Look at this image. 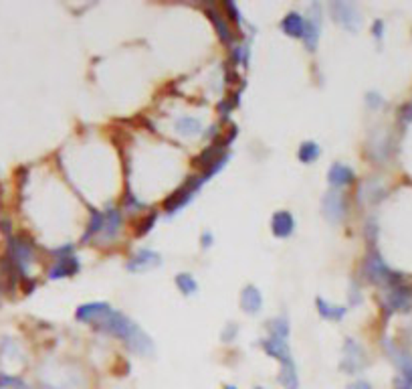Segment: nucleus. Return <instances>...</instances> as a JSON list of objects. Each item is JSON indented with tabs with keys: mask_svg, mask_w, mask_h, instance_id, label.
<instances>
[{
	"mask_svg": "<svg viewBox=\"0 0 412 389\" xmlns=\"http://www.w3.org/2000/svg\"><path fill=\"white\" fill-rule=\"evenodd\" d=\"M94 327L97 331L117 337L119 341H124L128 345V349L135 351L140 355H148L154 351V343H152L150 337L142 331L131 318H128L122 312L113 311V309H110L97 323H94Z\"/></svg>",
	"mask_w": 412,
	"mask_h": 389,
	"instance_id": "1",
	"label": "nucleus"
},
{
	"mask_svg": "<svg viewBox=\"0 0 412 389\" xmlns=\"http://www.w3.org/2000/svg\"><path fill=\"white\" fill-rule=\"evenodd\" d=\"M208 178H210V176L206 175V173H200V175H196V176H190L184 185H180V187H178V189H176V191L166 199L164 209H166L170 215L178 213V211L186 205L188 201H192V199H194L196 191L205 185Z\"/></svg>",
	"mask_w": 412,
	"mask_h": 389,
	"instance_id": "2",
	"label": "nucleus"
},
{
	"mask_svg": "<svg viewBox=\"0 0 412 389\" xmlns=\"http://www.w3.org/2000/svg\"><path fill=\"white\" fill-rule=\"evenodd\" d=\"M364 270H366V278L374 284H388V286H394L398 282H402V278L398 274H394L386 264L384 260L380 257L378 252H370L366 255V262H364Z\"/></svg>",
	"mask_w": 412,
	"mask_h": 389,
	"instance_id": "3",
	"label": "nucleus"
},
{
	"mask_svg": "<svg viewBox=\"0 0 412 389\" xmlns=\"http://www.w3.org/2000/svg\"><path fill=\"white\" fill-rule=\"evenodd\" d=\"M330 8H332L334 20H337L346 31L354 33V31L360 29L362 17H360V10H358L356 4H352V2H332Z\"/></svg>",
	"mask_w": 412,
	"mask_h": 389,
	"instance_id": "4",
	"label": "nucleus"
},
{
	"mask_svg": "<svg viewBox=\"0 0 412 389\" xmlns=\"http://www.w3.org/2000/svg\"><path fill=\"white\" fill-rule=\"evenodd\" d=\"M323 215L330 223H341L346 217V197L336 189L323 197Z\"/></svg>",
	"mask_w": 412,
	"mask_h": 389,
	"instance_id": "5",
	"label": "nucleus"
},
{
	"mask_svg": "<svg viewBox=\"0 0 412 389\" xmlns=\"http://www.w3.org/2000/svg\"><path fill=\"white\" fill-rule=\"evenodd\" d=\"M366 359H364V349L358 345L354 339H348L344 345V359H341V369L354 375L360 369H364Z\"/></svg>",
	"mask_w": 412,
	"mask_h": 389,
	"instance_id": "6",
	"label": "nucleus"
},
{
	"mask_svg": "<svg viewBox=\"0 0 412 389\" xmlns=\"http://www.w3.org/2000/svg\"><path fill=\"white\" fill-rule=\"evenodd\" d=\"M388 311H411L412 306V286H406L402 282L390 286V292H388V302H386Z\"/></svg>",
	"mask_w": 412,
	"mask_h": 389,
	"instance_id": "7",
	"label": "nucleus"
},
{
	"mask_svg": "<svg viewBox=\"0 0 412 389\" xmlns=\"http://www.w3.org/2000/svg\"><path fill=\"white\" fill-rule=\"evenodd\" d=\"M160 264H162L160 255L156 252H152V250H148V248H144V250H140V252L131 255L130 262H128V270H130V272H146V270L156 268V266H160Z\"/></svg>",
	"mask_w": 412,
	"mask_h": 389,
	"instance_id": "8",
	"label": "nucleus"
},
{
	"mask_svg": "<svg viewBox=\"0 0 412 389\" xmlns=\"http://www.w3.org/2000/svg\"><path fill=\"white\" fill-rule=\"evenodd\" d=\"M263 351L269 355V357H275L277 361H281L283 363H289V361H293L291 359V351H289V345H287V339H279V337H267V339H263L261 343Z\"/></svg>",
	"mask_w": 412,
	"mask_h": 389,
	"instance_id": "9",
	"label": "nucleus"
},
{
	"mask_svg": "<svg viewBox=\"0 0 412 389\" xmlns=\"http://www.w3.org/2000/svg\"><path fill=\"white\" fill-rule=\"evenodd\" d=\"M356 178V173L348 167V164H341V162H334L328 171V181L332 185V189H341V187H348L352 185Z\"/></svg>",
	"mask_w": 412,
	"mask_h": 389,
	"instance_id": "10",
	"label": "nucleus"
},
{
	"mask_svg": "<svg viewBox=\"0 0 412 389\" xmlns=\"http://www.w3.org/2000/svg\"><path fill=\"white\" fill-rule=\"evenodd\" d=\"M271 232L279 239H287L295 232V219L289 211H277L271 217Z\"/></svg>",
	"mask_w": 412,
	"mask_h": 389,
	"instance_id": "11",
	"label": "nucleus"
},
{
	"mask_svg": "<svg viewBox=\"0 0 412 389\" xmlns=\"http://www.w3.org/2000/svg\"><path fill=\"white\" fill-rule=\"evenodd\" d=\"M77 272H79V260L75 255H63V257H57L55 264L51 266L49 278L59 280V278H69Z\"/></svg>",
	"mask_w": 412,
	"mask_h": 389,
	"instance_id": "12",
	"label": "nucleus"
},
{
	"mask_svg": "<svg viewBox=\"0 0 412 389\" xmlns=\"http://www.w3.org/2000/svg\"><path fill=\"white\" fill-rule=\"evenodd\" d=\"M174 128H176V132H178L180 136H184V138H196L205 134L203 120L196 116H180L178 120H176Z\"/></svg>",
	"mask_w": 412,
	"mask_h": 389,
	"instance_id": "13",
	"label": "nucleus"
},
{
	"mask_svg": "<svg viewBox=\"0 0 412 389\" xmlns=\"http://www.w3.org/2000/svg\"><path fill=\"white\" fill-rule=\"evenodd\" d=\"M281 31L291 39H303L305 33V17L300 13H287L281 20Z\"/></svg>",
	"mask_w": 412,
	"mask_h": 389,
	"instance_id": "14",
	"label": "nucleus"
},
{
	"mask_svg": "<svg viewBox=\"0 0 412 389\" xmlns=\"http://www.w3.org/2000/svg\"><path fill=\"white\" fill-rule=\"evenodd\" d=\"M110 309L112 306L105 304V302H89V304H83V306L77 309L75 318L81 323H97Z\"/></svg>",
	"mask_w": 412,
	"mask_h": 389,
	"instance_id": "15",
	"label": "nucleus"
},
{
	"mask_svg": "<svg viewBox=\"0 0 412 389\" xmlns=\"http://www.w3.org/2000/svg\"><path fill=\"white\" fill-rule=\"evenodd\" d=\"M241 309L247 314H257L263 309V294L257 286H244L241 292Z\"/></svg>",
	"mask_w": 412,
	"mask_h": 389,
	"instance_id": "16",
	"label": "nucleus"
},
{
	"mask_svg": "<svg viewBox=\"0 0 412 389\" xmlns=\"http://www.w3.org/2000/svg\"><path fill=\"white\" fill-rule=\"evenodd\" d=\"M319 31H321V17L311 15L305 19V33H303V43L309 51H316V45L319 41Z\"/></svg>",
	"mask_w": 412,
	"mask_h": 389,
	"instance_id": "17",
	"label": "nucleus"
},
{
	"mask_svg": "<svg viewBox=\"0 0 412 389\" xmlns=\"http://www.w3.org/2000/svg\"><path fill=\"white\" fill-rule=\"evenodd\" d=\"M105 221H103V239H115L119 229H122V213L117 209H108V213L103 215Z\"/></svg>",
	"mask_w": 412,
	"mask_h": 389,
	"instance_id": "18",
	"label": "nucleus"
},
{
	"mask_svg": "<svg viewBox=\"0 0 412 389\" xmlns=\"http://www.w3.org/2000/svg\"><path fill=\"white\" fill-rule=\"evenodd\" d=\"M208 17H210V22L214 24V29H216L219 37L225 41V43H230L235 35H233L230 24L226 22L225 15H221V13H219V10H214V8H208Z\"/></svg>",
	"mask_w": 412,
	"mask_h": 389,
	"instance_id": "19",
	"label": "nucleus"
},
{
	"mask_svg": "<svg viewBox=\"0 0 412 389\" xmlns=\"http://www.w3.org/2000/svg\"><path fill=\"white\" fill-rule=\"evenodd\" d=\"M279 383H281L285 389L300 388V375H297V369H295V363H293V361H289V363H283L281 365Z\"/></svg>",
	"mask_w": 412,
	"mask_h": 389,
	"instance_id": "20",
	"label": "nucleus"
},
{
	"mask_svg": "<svg viewBox=\"0 0 412 389\" xmlns=\"http://www.w3.org/2000/svg\"><path fill=\"white\" fill-rule=\"evenodd\" d=\"M316 306H318V312L325 320H341L346 316V309L344 306H334V304H330L323 298L316 300Z\"/></svg>",
	"mask_w": 412,
	"mask_h": 389,
	"instance_id": "21",
	"label": "nucleus"
},
{
	"mask_svg": "<svg viewBox=\"0 0 412 389\" xmlns=\"http://www.w3.org/2000/svg\"><path fill=\"white\" fill-rule=\"evenodd\" d=\"M321 155V148H319V144L316 142H311V140H307V142H301L300 150H297V158H300L303 164H311V162H316Z\"/></svg>",
	"mask_w": 412,
	"mask_h": 389,
	"instance_id": "22",
	"label": "nucleus"
},
{
	"mask_svg": "<svg viewBox=\"0 0 412 389\" xmlns=\"http://www.w3.org/2000/svg\"><path fill=\"white\" fill-rule=\"evenodd\" d=\"M176 286H178V290L182 292L184 296H190V294H196L198 290V284H196V280H194V276L192 274H178L176 276Z\"/></svg>",
	"mask_w": 412,
	"mask_h": 389,
	"instance_id": "23",
	"label": "nucleus"
},
{
	"mask_svg": "<svg viewBox=\"0 0 412 389\" xmlns=\"http://www.w3.org/2000/svg\"><path fill=\"white\" fill-rule=\"evenodd\" d=\"M269 332L271 337H279V339H287L289 337V320L285 316H277L269 323Z\"/></svg>",
	"mask_w": 412,
	"mask_h": 389,
	"instance_id": "24",
	"label": "nucleus"
},
{
	"mask_svg": "<svg viewBox=\"0 0 412 389\" xmlns=\"http://www.w3.org/2000/svg\"><path fill=\"white\" fill-rule=\"evenodd\" d=\"M103 221H105V217L99 213V211H94L91 219H89V225H87V232H85V237H83V241L91 239L94 235L101 234V232H103Z\"/></svg>",
	"mask_w": 412,
	"mask_h": 389,
	"instance_id": "25",
	"label": "nucleus"
},
{
	"mask_svg": "<svg viewBox=\"0 0 412 389\" xmlns=\"http://www.w3.org/2000/svg\"><path fill=\"white\" fill-rule=\"evenodd\" d=\"M230 59H233V63H235V65H247V61H249V47H247V45H239V47H235Z\"/></svg>",
	"mask_w": 412,
	"mask_h": 389,
	"instance_id": "26",
	"label": "nucleus"
},
{
	"mask_svg": "<svg viewBox=\"0 0 412 389\" xmlns=\"http://www.w3.org/2000/svg\"><path fill=\"white\" fill-rule=\"evenodd\" d=\"M154 223H156V213L148 215L142 223H140V229H138V235H146L150 234L152 227H154Z\"/></svg>",
	"mask_w": 412,
	"mask_h": 389,
	"instance_id": "27",
	"label": "nucleus"
},
{
	"mask_svg": "<svg viewBox=\"0 0 412 389\" xmlns=\"http://www.w3.org/2000/svg\"><path fill=\"white\" fill-rule=\"evenodd\" d=\"M223 8H225L226 13H228V15H230V17H228V19L230 20H235V22H241V10H237V6H235V4H233V2H225V4H223Z\"/></svg>",
	"mask_w": 412,
	"mask_h": 389,
	"instance_id": "28",
	"label": "nucleus"
},
{
	"mask_svg": "<svg viewBox=\"0 0 412 389\" xmlns=\"http://www.w3.org/2000/svg\"><path fill=\"white\" fill-rule=\"evenodd\" d=\"M235 334H237V327H235V325H228L226 331H223V341H225V343H230V341L235 339Z\"/></svg>",
	"mask_w": 412,
	"mask_h": 389,
	"instance_id": "29",
	"label": "nucleus"
},
{
	"mask_svg": "<svg viewBox=\"0 0 412 389\" xmlns=\"http://www.w3.org/2000/svg\"><path fill=\"white\" fill-rule=\"evenodd\" d=\"M348 389H372V386L368 381H356V383L348 386Z\"/></svg>",
	"mask_w": 412,
	"mask_h": 389,
	"instance_id": "30",
	"label": "nucleus"
},
{
	"mask_svg": "<svg viewBox=\"0 0 412 389\" xmlns=\"http://www.w3.org/2000/svg\"><path fill=\"white\" fill-rule=\"evenodd\" d=\"M382 27H384V24H382V20H376L374 22V37H378V39L382 37Z\"/></svg>",
	"mask_w": 412,
	"mask_h": 389,
	"instance_id": "31",
	"label": "nucleus"
},
{
	"mask_svg": "<svg viewBox=\"0 0 412 389\" xmlns=\"http://www.w3.org/2000/svg\"><path fill=\"white\" fill-rule=\"evenodd\" d=\"M210 241H212V234H210V232H208V234H203V246H205V248L212 246Z\"/></svg>",
	"mask_w": 412,
	"mask_h": 389,
	"instance_id": "32",
	"label": "nucleus"
},
{
	"mask_svg": "<svg viewBox=\"0 0 412 389\" xmlns=\"http://www.w3.org/2000/svg\"><path fill=\"white\" fill-rule=\"evenodd\" d=\"M368 101H370L372 106H378V104H382V99H378V96H374V94H370V96H368Z\"/></svg>",
	"mask_w": 412,
	"mask_h": 389,
	"instance_id": "33",
	"label": "nucleus"
},
{
	"mask_svg": "<svg viewBox=\"0 0 412 389\" xmlns=\"http://www.w3.org/2000/svg\"><path fill=\"white\" fill-rule=\"evenodd\" d=\"M225 389H237V388H233V386H226Z\"/></svg>",
	"mask_w": 412,
	"mask_h": 389,
	"instance_id": "34",
	"label": "nucleus"
},
{
	"mask_svg": "<svg viewBox=\"0 0 412 389\" xmlns=\"http://www.w3.org/2000/svg\"><path fill=\"white\" fill-rule=\"evenodd\" d=\"M0 276H2V272H0ZM0 290H2V286H0ZM0 294H2V292H0Z\"/></svg>",
	"mask_w": 412,
	"mask_h": 389,
	"instance_id": "35",
	"label": "nucleus"
},
{
	"mask_svg": "<svg viewBox=\"0 0 412 389\" xmlns=\"http://www.w3.org/2000/svg\"><path fill=\"white\" fill-rule=\"evenodd\" d=\"M255 389H265V388H255Z\"/></svg>",
	"mask_w": 412,
	"mask_h": 389,
	"instance_id": "36",
	"label": "nucleus"
}]
</instances>
